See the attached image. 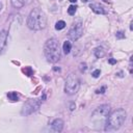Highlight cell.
Here are the masks:
<instances>
[{
    "instance_id": "9",
    "label": "cell",
    "mask_w": 133,
    "mask_h": 133,
    "mask_svg": "<svg viewBox=\"0 0 133 133\" xmlns=\"http://www.w3.org/2000/svg\"><path fill=\"white\" fill-rule=\"evenodd\" d=\"M89 8H91V11H93L94 13L98 14V15H104V14L106 13L103 6L100 5V4H98V3H93V4H91V5H89Z\"/></svg>"
},
{
    "instance_id": "16",
    "label": "cell",
    "mask_w": 133,
    "mask_h": 133,
    "mask_svg": "<svg viewBox=\"0 0 133 133\" xmlns=\"http://www.w3.org/2000/svg\"><path fill=\"white\" fill-rule=\"evenodd\" d=\"M22 72L25 75H27V76H32V74H33V71L30 67H25L24 69H22Z\"/></svg>"
},
{
    "instance_id": "14",
    "label": "cell",
    "mask_w": 133,
    "mask_h": 133,
    "mask_svg": "<svg viewBox=\"0 0 133 133\" xmlns=\"http://www.w3.org/2000/svg\"><path fill=\"white\" fill-rule=\"evenodd\" d=\"M8 97L9 100L14 101V102H16V101L19 100V95L16 93V91H9V93L8 94Z\"/></svg>"
},
{
    "instance_id": "2",
    "label": "cell",
    "mask_w": 133,
    "mask_h": 133,
    "mask_svg": "<svg viewBox=\"0 0 133 133\" xmlns=\"http://www.w3.org/2000/svg\"><path fill=\"white\" fill-rule=\"evenodd\" d=\"M126 118H127V113L122 108L113 111L106 121L105 131H115V130L120 129L121 126L124 124Z\"/></svg>"
},
{
    "instance_id": "5",
    "label": "cell",
    "mask_w": 133,
    "mask_h": 133,
    "mask_svg": "<svg viewBox=\"0 0 133 133\" xmlns=\"http://www.w3.org/2000/svg\"><path fill=\"white\" fill-rule=\"evenodd\" d=\"M41 106V101L37 99H30L27 102L24 104L23 109H22V114L23 115H29L31 113L35 112Z\"/></svg>"
},
{
    "instance_id": "3",
    "label": "cell",
    "mask_w": 133,
    "mask_h": 133,
    "mask_svg": "<svg viewBox=\"0 0 133 133\" xmlns=\"http://www.w3.org/2000/svg\"><path fill=\"white\" fill-rule=\"evenodd\" d=\"M44 53L48 61L56 62L60 59L61 52L59 48V42L56 38H49L44 46Z\"/></svg>"
},
{
    "instance_id": "22",
    "label": "cell",
    "mask_w": 133,
    "mask_h": 133,
    "mask_svg": "<svg viewBox=\"0 0 133 133\" xmlns=\"http://www.w3.org/2000/svg\"><path fill=\"white\" fill-rule=\"evenodd\" d=\"M108 62H109L110 65H114V64H117V59H114V58H109V59H108Z\"/></svg>"
},
{
    "instance_id": "7",
    "label": "cell",
    "mask_w": 133,
    "mask_h": 133,
    "mask_svg": "<svg viewBox=\"0 0 133 133\" xmlns=\"http://www.w3.org/2000/svg\"><path fill=\"white\" fill-rule=\"evenodd\" d=\"M110 112V107L108 105H101L94 111L93 118H106Z\"/></svg>"
},
{
    "instance_id": "8",
    "label": "cell",
    "mask_w": 133,
    "mask_h": 133,
    "mask_svg": "<svg viewBox=\"0 0 133 133\" xmlns=\"http://www.w3.org/2000/svg\"><path fill=\"white\" fill-rule=\"evenodd\" d=\"M52 129L56 132H60L64 129V121H62L61 118H56V120L52 123Z\"/></svg>"
},
{
    "instance_id": "20",
    "label": "cell",
    "mask_w": 133,
    "mask_h": 133,
    "mask_svg": "<svg viewBox=\"0 0 133 133\" xmlns=\"http://www.w3.org/2000/svg\"><path fill=\"white\" fill-rule=\"evenodd\" d=\"M105 91H106V86H103L102 88L97 89L96 93H97V94H103V93H105Z\"/></svg>"
},
{
    "instance_id": "10",
    "label": "cell",
    "mask_w": 133,
    "mask_h": 133,
    "mask_svg": "<svg viewBox=\"0 0 133 133\" xmlns=\"http://www.w3.org/2000/svg\"><path fill=\"white\" fill-rule=\"evenodd\" d=\"M6 38H8V32L5 30H2L0 32V53L2 52L4 46L6 44Z\"/></svg>"
},
{
    "instance_id": "1",
    "label": "cell",
    "mask_w": 133,
    "mask_h": 133,
    "mask_svg": "<svg viewBox=\"0 0 133 133\" xmlns=\"http://www.w3.org/2000/svg\"><path fill=\"white\" fill-rule=\"evenodd\" d=\"M47 18L45 13L40 8H34L31 11L27 19V26L32 30H42L46 27Z\"/></svg>"
},
{
    "instance_id": "13",
    "label": "cell",
    "mask_w": 133,
    "mask_h": 133,
    "mask_svg": "<svg viewBox=\"0 0 133 133\" xmlns=\"http://www.w3.org/2000/svg\"><path fill=\"white\" fill-rule=\"evenodd\" d=\"M71 48H72V44L69 41H66V42L64 43V45H62V49H64V52L66 53V54H69L70 51H71Z\"/></svg>"
},
{
    "instance_id": "19",
    "label": "cell",
    "mask_w": 133,
    "mask_h": 133,
    "mask_svg": "<svg viewBox=\"0 0 133 133\" xmlns=\"http://www.w3.org/2000/svg\"><path fill=\"white\" fill-rule=\"evenodd\" d=\"M115 37H117V38H125V33L123 32V31H118L117 34H115Z\"/></svg>"
},
{
    "instance_id": "25",
    "label": "cell",
    "mask_w": 133,
    "mask_h": 133,
    "mask_svg": "<svg viewBox=\"0 0 133 133\" xmlns=\"http://www.w3.org/2000/svg\"><path fill=\"white\" fill-rule=\"evenodd\" d=\"M103 1H104V2H108V0H103Z\"/></svg>"
},
{
    "instance_id": "18",
    "label": "cell",
    "mask_w": 133,
    "mask_h": 133,
    "mask_svg": "<svg viewBox=\"0 0 133 133\" xmlns=\"http://www.w3.org/2000/svg\"><path fill=\"white\" fill-rule=\"evenodd\" d=\"M100 74H101V71H100V70H95V71L91 73L93 77H95V78H98V77L100 76Z\"/></svg>"
},
{
    "instance_id": "12",
    "label": "cell",
    "mask_w": 133,
    "mask_h": 133,
    "mask_svg": "<svg viewBox=\"0 0 133 133\" xmlns=\"http://www.w3.org/2000/svg\"><path fill=\"white\" fill-rule=\"evenodd\" d=\"M11 4H13L14 8H23L24 6L25 1H24V0H11Z\"/></svg>"
},
{
    "instance_id": "17",
    "label": "cell",
    "mask_w": 133,
    "mask_h": 133,
    "mask_svg": "<svg viewBox=\"0 0 133 133\" xmlns=\"http://www.w3.org/2000/svg\"><path fill=\"white\" fill-rule=\"evenodd\" d=\"M76 8H77L76 5H71L70 6V8H68V13H69V15H71V16L75 15V13H76Z\"/></svg>"
},
{
    "instance_id": "15",
    "label": "cell",
    "mask_w": 133,
    "mask_h": 133,
    "mask_svg": "<svg viewBox=\"0 0 133 133\" xmlns=\"http://www.w3.org/2000/svg\"><path fill=\"white\" fill-rule=\"evenodd\" d=\"M65 27H66V22H65V21H58V22L56 23V25H55V29L56 30H61V29H64Z\"/></svg>"
},
{
    "instance_id": "24",
    "label": "cell",
    "mask_w": 133,
    "mask_h": 133,
    "mask_svg": "<svg viewBox=\"0 0 133 133\" xmlns=\"http://www.w3.org/2000/svg\"><path fill=\"white\" fill-rule=\"evenodd\" d=\"M88 0H82V2H87Z\"/></svg>"
},
{
    "instance_id": "4",
    "label": "cell",
    "mask_w": 133,
    "mask_h": 133,
    "mask_svg": "<svg viewBox=\"0 0 133 133\" xmlns=\"http://www.w3.org/2000/svg\"><path fill=\"white\" fill-rule=\"evenodd\" d=\"M79 80L74 74H70L66 80V85H65V91L69 95H74L79 89Z\"/></svg>"
},
{
    "instance_id": "11",
    "label": "cell",
    "mask_w": 133,
    "mask_h": 133,
    "mask_svg": "<svg viewBox=\"0 0 133 133\" xmlns=\"http://www.w3.org/2000/svg\"><path fill=\"white\" fill-rule=\"evenodd\" d=\"M94 54H95V56L97 58H101V57H103L105 55V51H104V49L102 47H97L94 50Z\"/></svg>"
},
{
    "instance_id": "23",
    "label": "cell",
    "mask_w": 133,
    "mask_h": 133,
    "mask_svg": "<svg viewBox=\"0 0 133 133\" xmlns=\"http://www.w3.org/2000/svg\"><path fill=\"white\" fill-rule=\"evenodd\" d=\"M70 1H71V2H72V3H74V2H76V1H77V0H70Z\"/></svg>"
},
{
    "instance_id": "6",
    "label": "cell",
    "mask_w": 133,
    "mask_h": 133,
    "mask_svg": "<svg viewBox=\"0 0 133 133\" xmlns=\"http://www.w3.org/2000/svg\"><path fill=\"white\" fill-rule=\"evenodd\" d=\"M82 34H83V25H82V23L75 22L70 28L68 37L72 41H77L79 38L82 37Z\"/></svg>"
},
{
    "instance_id": "21",
    "label": "cell",
    "mask_w": 133,
    "mask_h": 133,
    "mask_svg": "<svg viewBox=\"0 0 133 133\" xmlns=\"http://www.w3.org/2000/svg\"><path fill=\"white\" fill-rule=\"evenodd\" d=\"M85 70H86V65L85 64H81L80 65V71L82 72V71H85Z\"/></svg>"
}]
</instances>
